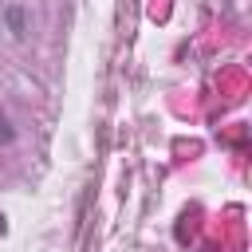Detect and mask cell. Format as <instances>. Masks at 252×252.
Listing matches in <instances>:
<instances>
[{"instance_id":"1","label":"cell","mask_w":252,"mask_h":252,"mask_svg":"<svg viewBox=\"0 0 252 252\" xmlns=\"http://www.w3.org/2000/svg\"><path fill=\"white\" fill-rule=\"evenodd\" d=\"M4 16H8V28H12V35H24V12H20V8L12 4V8H8Z\"/></svg>"},{"instance_id":"3","label":"cell","mask_w":252,"mask_h":252,"mask_svg":"<svg viewBox=\"0 0 252 252\" xmlns=\"http://www.w3.org/2000/svg\"><path fill=\"white\" fill-rule=\"evenodd\" d=\"M4 232H8V220H4V213H0V236H4Z\"/></svg>"},{"instance_id":"2","label":"cell","mask_w":252,"mask_h":252,"mask_svg":"<svg viewBox=\"0 0 252 252\" xmlns=\"http://www.w3.org/2000/svg\"><path fill=\"white\" fill-rule=\"evenodd\" d=\"M12 138H16V126H12V118L0 110V142H12Z\"/></svg>"}]
</instances>
